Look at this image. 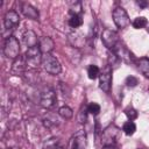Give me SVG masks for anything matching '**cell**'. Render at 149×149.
I'll return each instance as SVG.
<instances>
[{"instance_id":"obj_1","label":"cell","mask_w":149,"mask_h":149,"mask_svg":"<svg viewBox=\"0 0 149 149\" xmlns=\"http://www.w3.org/2000/svg\"><path fill=\"white\" fill-rule=\"evenodd\" d=\"M24 62H26V65L28 66V69H37L41 63H42V58H43V55H42V51L40 49L38 45H35V47H31V48H28L24 56Z\"/></svg>"},{"instance_id":"obj_10","label":"cell","mask_w":149,"mask_h":149,"mask_svg":"<svg viewBox=\"0 0 149 149\" xmlns=\"http://www.w3.org/2000/svg\"><path fill=\"white\" fill-rule=\"evenodd\" d=\"M87 140L84 130H78L70 140L69 149H86Z\"/></svg>"},{"instance_id":"obj_5","label":"cell","mask_w":149,"mask_h":149,"mask_svg":"<svg viewBox=\"0 0 149 149\" xmlns=\"http://www.w3.org/2000/svg\"><path fill=\"white\" fill-rule=\"evenodd\" d=\"M101 41H102V43L105 44V47L108 50H113L120 43L118 33L112 30V29H104L102 30V33H101Z\"/></svg>"},{"instance_id":"obj_4","label":"cell","mask_w":149,"mask_h":149,"mask_svg":"<svg viewBox=\"0 0 149 149\" xmlns=\"http://www.w3.org/2000/svg\"><path fill=\"white\" fill-rule=\"evenodd\" d=\"M120 129L116 126H108L107 128L104 129L101 141L104 146L106 144H116L118 140L120 139Z\"/></svg>"},{"instance_id":"obj_9","label":"cell","mask_w":149,"mask_h":149,"mask_svg":"<svg viewBox=\"0 0 149 149\" xmlns=\"http://www.w3.org/2000/svg\"><path fill=\"white\" fill-rule=\"evenodd\" d=\"M111 85H112V69L107 65L99 74V87L104 92L108 93L111 90Z\"/></svg>"},{"instance_id":"obj_16","label":"cell","mask_w":149,"mask_h":149,"mask_svg":"<svg viewBox=\"0 0 149 149\" xmlns=\"http://www.w3.org/2000/svg\"><path fill=\"white\" fill-rule=\"evenodd\" d=\"M107 59H108V66L112 69V68H114V66H116L119 63H120V58H119V56L115 54V52H113V51H111V50H108V52H107Z\"/></svg>"},{"instance_id":"obj_3","label":"cell","mask_w":149,"mask_h":149,"mask_svg":"<svg viewBox=\"0 0 149 149\" xmlns=\"http://www.w3.org/2000/svg\"><path fill=\"white\" fill-rule=\"evenodd\" d=\"M42 65L44 70L50 74H58L62 71V65L56 57L50 54H44L42 58Z\"/></svg>"},{"instance_id":"obj_14","label":"cell","mask_w":149,"mask_h":149,"mask_svg":"<svg viewBox=\"0 0 149 149\" xmlns=\"http://www.w3.org/2000/svg\"><path fill=\"white\" fill-rule=\"evenodd\" d=\"M69 42L73 47L80 48L85 43V37L80 33H72V34H69Z\"/></svg>"},{"instance_id":"obj_19","label":"cell","mask_w":149,"mask_h":149,"mask_svg":"<svg viewBox=\"0 0 149 149\" xmlns=\"http://www.w3.org/2000/svg\"><path fill=\"white\" fill-rule=\"evenodd\" d=\"M122 130L125 132V134L127 135H133L136 130V125L133 122V121H127L123 123L122 126Z\"/></svg>"},{"instance_id":"obj_8","label":"cell","mask_w":149,"mask_h":149,"mask_svg":"<svg viewBox=\"0 0 149 149\" xmlns=\"http://www.w3.org/2000/svg\"><path fill=\"white\" fill-rule=\"evenodd\" d=\"M20 24V16L15 10H8L3 17V27L6 31H13Z\"/></svg>"},{"instance_id":"obj_23","label":"cell","mask_w":149,"mask_h":149,"mask_svg":"<svg viewBox=\"0 0 149 149\" xmlns=\"http://www.w3.org/2000/svg\"><path fill=\"white\" fill-rule=\"evenodd\" d=\"M87 113L92 114V115H98L100 113V106L97 104V102H91L88 106H87Z\"/></svg>"},{"instance_id":"obj_15","label":"cell","mask_w":149,"mask_h":149,"mask_svg":"<svg viewBox=\"0 0 149 149\" xmlns=\"http://www.w3.org/2000/svg\"><path fill=\"white\" fill-rule=\"evenodd\" d=\"M137 68L147 78H149V58L148 57L140 58L137 61Z\"/></svg>"},{"instance_id":"obj_26","label":"cell","mask_w":149,"mask_h":149,"mask_svg":"<svg viewBox=\"0 0 149 149\" xmlns=\"http://www.w3.org/2000/svg\"><path fill=\"white\" fill-rule=\"evenodd\" d=\"M44 149H57V140L52 139L44 144Z\"/></svg>"},{"instance_id":"obj_29","label":"cell","mask_w":149,"mask_h":149,"mask_svg":"<svg viewBox=\"0 0 149 149\" xmlns=\"http://www.w3.org/2000/svg\"><path fill=\"white\" fill-rule=\"evenodd\" d=\"M139 149H141V148H139Z\"/></svg>"},{"instance_id":"obj_11","label":"cell","mask_w":149,"mask_h":149,"mask_svg":"<svg viewBox=\"0 0 149 149\" xmlns=\"http://www.w3.org/2000/svg\"><path fill=\"white\" fill-rule=\"evenodd\" d=\"M38 47H40V49H41V51L43 54H50L54 50L55 43H54L51 37L43 36V37H41V40L38 42Z\"/></svg>"},{"instance_id":"obj_21","label":"cell","mask_w":149,"mask_h":149,"mask_svg":"<svg viewBox=\"0 0 149 149\" xmlns=\"http://www.w3.org/2000/svg\"><path fill=\"white\" fill-rule=\"evenodd\" d=\"M147 24H148V20H147L144 16H139V17L134 19V21H133V27H134L135 29L144 28Z\"/></svg>"},{"instance_id":"obj_25","label":"cell","mask_w":149,"mask_h":149,"mask_svg":"<svg viewBox=\"0 0 149 149\" xmlns=\"http://www.w3.org/2000/svg\"><path fill=\"white\" fill-rule=\"evenodd\" d=\"M125 84H126L128 87H134V86H136V85L139 84V80H137V78L134 77V76H128V77L126 78Z\"/></svg>"},{"instance_id":"obj_12","label":"cell","mask_w":149,"mask_h":149,"mask_svg":"<svg viewBox=\"0 0 149 149\" xmlns=\"http://www.w3.org/2000/svg\"><path fill=\"white\" fill-rule=\"evenodd\" d=\"M21 12L28 19H31V20H37L38 19V10L35 7H33L30 3H23L22 7H21Z\"/></svg>"},{"instance_id":"obj_17","label":"cell","mask_w":149,"mask_h":149,"mask_svg":"<svg viewBox=\"0 0 149 149\" xmlns=\"http://www.w3.org/2000/svg\"><path fill=\"white\" fill-rule=\"evenodd\" d=\"M58 114H59V116H62L63 119H71L72 116H73V111L69 107V106H62V107H59V109H58Z\"/></svg>"},{"instance_id":"obj_24","label":"cell","mask_w":149,"mask_h":149,"mask_svg":"<svg viewBox=\"0 0 149 149\" xmlns=\"http://www.w3.org/2000/svg\"><path fill=\"white\" fill-rule=\"evenodd\" d=\"M125 114L127 115V118L129 119V121H132V120H134V119L137 118V112H136V109H134V108L130 107V106H128V107L125 109Z\"/></svg>"},{"instance_id":"obj_6","label":"cell","mask_w":149,"mask_h":149,"mask_svg":"<svg viewBox=\"0 0 149 149\" xmlns=\"http://www.w3.org/2000/svg\"><path fill=\"white\" fill-rule=\"evenodd\" d=\"M113 21L115 23V26L119 28V29H125L129 23V16L126 12L125 8L122 7H116L114 10H113Z\"/></svg>"},{"instance_id":"obj_28","label":"cell","mask_w":149,"mask_h":149,"mask_svg":"<svg viewBox=\"0 0 149 149\" xmlns=\"http://www.w3.org/2000/svg\"><path fill=\"white\" fill-rule=\"evenodd\" d=\"M137 5H139L140 7H146V6H147V2H146V1H137Z\"/></svg>"},{"instance_id":"obj_22","label":"cell","mask_w":149,"mask_h":149,"mask_svg":"<svg viewBox=\"0 0 149 149\" xmlns=\"http://www.w3.org/2000/svg\"><path fill=\"white\" fill-rule=\"evenodd\" d=\"M99 74H100V70L97 65L92 64L87 68V76H88L90 79H95L97 77H99Z\"/></svg>"},{"instance_id":"obj_7","label":"cell","mask_w":149,"mask_h":149,"mask_svg":"<svg viewBox=\"0 0 149 149\" xmlns=\"http://www.w3.org/2000/svg\"><path fill=\"white\" fill-rule=\"evenodd\" d=\"M56 101H57V97H56V92L50 88V87H47L42 91L41 93V106L44 107V108H52L55 105H56Z\"/></svg>"},{"instance_id":"obj_27","label":"cell","mask_w":149,"mask_h":149,"mask_svg":"<svg viewBox=\"0 0 149 149\" xmlns=\"http://www.w3.org/2000/svg\"><path fill=\"white\" fill-rule=\"evenodd\" d=\"M101 149H119V147L116 144H106Z\"/></svg>"},{"instance_id":"obj_13","label":"cell","mask_w":149,"mask_h":149,"mask_svg":"<svg viewBox=\"0 0 149 149\" xmlns=\"http://www.w3.org/2000/svg\"><path fill=\"white\" fill-rule=\"evenodd\" d=\"M22 41L27 45V48H31L37 45V36L33 30H27L22 35Z\"/></svg>"},{"instance_id":"obj_20","label":"cell","mask_w":149,"mask_h":149,"mask_svg":"<svg viewBox=\"0 0 149 149\" xmlns=\"http://www.w3.org/2000/svg\"><path fill=\"white\" fill-rule=\"evenodd\" d=\"M81 24H83L81 15H71V17L69 19V26L72 28H78Z\"/></svg>"},{"instance_id":"obj_18","label":"cell","mask_w":149,"mask_h":149,"mask_svg":"<svg viewBox=\"0 0 149 149\" xmlns=\"http://www.w3.org/2000/svg\"><path fill=\"white\" fill-rule=\"evenodd\" d=\"M70 6V14L71 15H81V3L79 1H73L69 3Z\"/></svg>"},{"instance_id":"obj_2","label":"cell","mask_w":149,"mask_h":149,"mask_svg":"<svg viewBox=\"0 0 149 149\" xmlns=\"http://www.w3.org/2000/svg\"><path fill=\"white\" fill-rule=\"evenodd\" d=\"M3 54L7 58L16 59L20 56V43L14 36H9L6 38L3 44Z\"/></svg>"}]
</instances>
